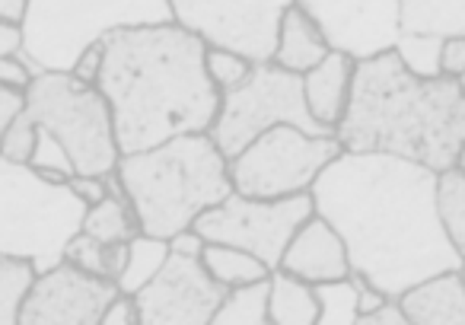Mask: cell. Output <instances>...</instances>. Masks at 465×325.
<instances>
[{"mask_svg": "<svg viewBox=\"0 0 465 325\" xmlns=\"http://www.w3.org/2000/svg\"><path fill=\"white\" fill-rule=\"evenodd\" d=\"M35 265L26 259L0 255V325H20V310L35 281Z\"/></svg>", "mask_w": 465, "mask_h": 325, "instance_id": "cell-27", "label": "cell"}, {"mask_svg": "<svg viewBox=\"0 0 465 325\" xmlns=\"http://www.w3.org/2000/svg\"><path fill=\"white\" fill-rule=\"evenodd\" d=\"M103 42L99 90L109 99L122 156L213 128L223 93L207 77L201 35L169 20L118 26Z\"/></svg>", "mask_w": 465, "mask_h": 325, "instance_id": "cell-2", "label": "cell"}, {"mask_svg": "<svg viewBox=\"0 0 465 325\" xmlns=\"http://www.w3.org/2000/svg\"><path fill=\"white\" fill-rule=\"evenodd\" d=\"M459 271H462V278H465V259H462V265H459Z\"/></svg>", "mask_w": 465, "mask_h": 325, "instance_id": "cell-46", "label": "cell"}, {"mask_svg": "<svg viewBox=\"0 0 465 325\" xmlns=\"http://www.w3.org/2000/svg\"><path fill=\"white\" fill-rule=\"evenodd\" d=\"M335 137L348 153H389L443 172L465 143L462 86L452 77H414L395 52L357 61Z\"/></svg>", "mask_w": 465, "mask_h": 325, "instance_id": "cell-3", "label": "cell"}, {"mask_svg": "<svg viewBox=\"0 0 465 325\" xmlns=\"http://www.w3.org/2000/svg\"><path fill=\"white\" fill-rule=\"evenodd\" d=\"M357 61L344 52H329V58L319 61L312 71L303 74V96L310 105L312 118L325 128L338 131L354 90Z\"/></svg>", "mask_w": 465, "mask_h": 325, "instance_id": "cell-17", "label": "cell"}, {"mask_svg": "<svg viewBox=\"0 0 465 325\" xmlns=\"http://www.w3.org/2000/svg\"><path fill=\"white\" fill-rule=\"evenodd\" d=\"M316 20L331 52L354 61L392 52L401 35L399 0H297Z\"/></svg>", "mask_w": 465, "mask_h": 325, "instance_id": "cell-14", "label": "cell"}, {"mask_svg": "<svg viewBox=\"0 0 465 325\" xmlns=\"http://www.w3.org/2000/svg\"><path fill=\"white\" fill-rule=\"evenodd\" d=\"M103 325H141V310L131 293H118L103 316Z\"/></svg>", "mask_w": 465, "mask_h": 325, "instance_id": "cell-38", "label": "cell"}, {"mask_svg": "<svg viewBox=\"0 0 465 325\" xmlns=\"http://www.w3.org/2000/svg\"><path fill=\"white\" fill-rule=\"evenodd\" d=\"M35 74H39V71H35L33 61H29L23 52L4 54V58H0V86H14V90L26 93Z\"/></svg>", "mask_w": 465, "mask_h": 325, "instance_id": "cell-33", "label": "cell"}, {"mask_svg": "<svg viewBox=\"0 0 465 325\" xmlns=\"http://www.w3.org/2000/svg\"><path fill=\"white\" fill-rule=\"evenodd\" d=\"M278 268L293 274V278L310 281V284L348 278V274L354 271L341 233L319 214H312L310 221L293 233V240L287 242L284 259H281Z\"/></svg>", "mask_w": 465, "mask_h": 325, "instance_id": "cell-15", "label": "cell"}, {"mask_svg": "<svg viewBox=\"0 0 465 325\" xmlns=\"http://www.w3.org/2000/svg\"><path fill=\"white\" fill-rule=\"evenodd\" d=\"M226 287L207 274L201 259L169 252L163 271L134 293L141 325H213Z\"/></svg>", "mask_w": 465, "mask_h": 325, "instance_id": "cell-13", "label": "cell"}, {"mask_svg": "<svg viewBox=\"0 0 465 325\" xmlns=\"http://www.w3.org/2000/svg\"><path fill=\"white\" fill-rule=\"evenodd\" d=\"M401 33L465 35V0H399Z\"/></svg>", "mask_w": 465, "mask_h": 325, "instance_id": "cell-20", "label": "cell"}, {"mask_svg": "<svg viewBox=\"0 0 465 325\" xmlns=\"http://www.w3.org/2000/svg\"><path fill=\"white\" fill-rule=\"evenodd\" d=\"M115 172L137 211L141 233L160 240L194 227L207 208L232 192L230 160L207 131L124 153Z\"/></svg>", "mask_w": 465, "mask_h": 325, "instance_id": "cell-4", "label": "cell"}, {"mask_svg": "<svg viewBox=\"0 0 465 325\" xmlns=\"http://www.w3.org/2000/svg\"><path fill=\"white\" fill-rule=\"evenodd\" d=\"M278 124H293L306 134H335L312 118L303 96V74H291L274 61H262L252 67L246 84L220 96V112L207 134L230 160Z\"/></svg>", "mask_w": 465, "mask_h": 325, "instance_id": "cell-8", "label": "cell"}, {"mask_svg": "<svg viewBox=\"0 0 465 325\" xmlns=\"http://www.w3.org/2000/svg\"><path fill=\"white\" fill-rule=\"evenodd\" d=\"M213 325H272L268 319V278L230 287L220 303Z\"/></svg>", "mask_w": 465, "mask_h": 325, "instance_id": "cell-25", "label": "cell"}, {"mask_svg": "<svg viewBox=\"0 0 465 325\" xmlns=\"http://www.w3.org/2000/svg\"><path fill=\"white\" fill-rule=\"evenodd\" d=\"M351 281H354L357 287V310H361V316H367V312L380 310L386 300H392L386 291H380V287L373 284L370 278H363L361 271H351Z\"/></svg>", "mask_w": 465, "mask_h": 325, "instance_id": "cell-37", "label": "cell"}, {"mask_svg": "<svg viewBox=\"0 0 465 325\" xmlns=\"http://www.w3.org/2000/svg\"><path fill=\"white\" fill-rule=\"evenodd\" d=\"M204 67H207V77H211V84L217 86L220 93H230V90H236V86H242L249 77H252L255 61H249L246 54H240V52H230V48L207 45Z\"/></svg>", "mask_w": 465, "mask_h": 325, "instance_id": "cell-30", "label": "cell"}, {"mask_svg": "<svg viewBox=\"0 0 465 325\" xmlns=\"http://www.w3.org/2000/svg\"><path fill=\"white\" fill-rule=\"evenodd\" d=\"M329 42H325L322 29L316 26L310 14L300 4H291L287 14L281 16L278 26V45H274V64L284 67L291 74H306L329 58Z\"/></svg>", "mask_w": 465, "mask_h": 325, "instance_id": "cell-18", "label": "cell"}, {"mask_svg": "<svg viewBox=\"0 0 465 325\" xmlns=\"http://www.w3.org/2000/svg\"><path fill=\"white\" fill-rule=\"evenodd\" d=\"M86 204L67 185L0 156V255L26 259L35 271L64 261V249L84 227Z\"/></svg>", "mask_w": 465, "mask_h": 325, "instance_id": "cell-5", "label": "cell"}, {"mask_svg": "<svg viewBox=\"0 0 465 325\" xmlns=\"http://www.w3.org/2000/svg\"><path fill=\"white\" fill-rule=\"evenodd\" d=\"M166 259H169V240L137 233L128 242V261H124V271L118 274V291L134 297L137 291H143L163 271Z\"/></svg>", "mask_w": 465, "mask_h": 325, "instance_id": "cell-23", "label": "cell"}, {"mask_svg": "<svg viewBox=\"0 0 465 325\" xmlns=\"http://www.w3.org/2000/svg\"><path fill=\"white\" fill-rule=\"evenodd\" d=\"M399 61L414 74V77H443L440 58H443V35L427 33H401L392 48Z\"/></svg>", "mask_w": 465, "mask_h": 325, "instance_id": "cell-29", "label": "cell"}, {"mask_svg": "<svg viewBox=\"0 0 465 325\" xmlns=\"http://www.w3.org/2000/svg\"><path fill=\"white\" fill-rule=\"evenodd\" d=\"M23 112H26V93L14 90V86H0V137Z\"/></svg>", "mask_w": 465, "mask_h": 325, "instance_id": "cell-39", "label": "cell"}, {"mask_svg": "<svg viewBox=\"0 0 465 325\" xmlns=\"http://www.w3.org/2000/svg\"><path fill=\"white\" fill-rule=\"evenodd\" d=\"M268 319H272V325H316V284L274 268L268 274Z\"/></svg>", "mask_w": 465, "mask_h": 325, "instance_id": "cell-19", "label": "cell"}, {"mask_svg": "<svg viewBox=\"0 0 465 325\" xmlns=\"http://www.w3.org/2000/svg\"><path fill=\"white\" fill-rule=\"evenodd\" d=\"M437 211L450 242L465 259V170L450 166L437 172Z\"/></svg>", "mask_w": 465, "mask_h": 325, "instance_id": "cell-26", "label": "cell"}, {"mask_svg": "<svg viewBox=\"0 0 465 325\" xmlns=\"http://www.w3.org/2000/svg\"><path fill=\"white\" fill-rule=\"evenodd\" d=\"M357 325H408V316H405V310H401L399 297H392V300H386L380 310L357 319Z\"/></svg>", "mask_w": 465, "mask_h": 325, "instance_id": "cell-40", "label": "cell"}, {"mask_svg": "<svg viewBox=\"0 0 465 325\" xmlns=\"http://www.w3.org/2000/svg\"><path fill=\"white\" fill-rule=\"evenodd\" d=\"M459 86H462V96H465V77H459Z\"/></svg>", "mask_w": 465, "mask_h": 325, "instance_id": "cell-45", "label": "cell"}, {"mask_svg": "<svg viewBox=\"0 0 465 325\" xmlns=\"http://www.w3.org/2000/svg\"><path fill=\"white\" fill-rule=\"evenodd\" d=\"M26 112L64 143L77 172L109 176L118 170L122 147L99 86L80 84L71 71H39L26 90Z\"/></svg>", "mask_w": 465, "mask_h": 325, "instance_id": "cell-7", "label": "cell"}, {"mask_svg": "<svg viewBox=\"0 0 465 325\" xmlns=\"http://www.w3.org/2000/svg\"><path fill=\"white\" fill-rule=\"evenodd\" d=\"M201 265L207 268L213 281L220 287H242L252 284V281H262L272 274V268L259 259V255L246 252L240 246H226V242H207L204 252H201Z\"/></svg>", "mask_w": 465, "mask_h": 325, "instance_id": "cell-21", "label": "cell"}, {"mask_svg": "<svg viewBox=\"0 0 465 325\" xmlns=\"http://www.w3.org/2000/svg\"><path fill=\"white\" fill-rule=\"evenodd\" d=\"M169 20V0H29L23 54L35 71H71L80 52L112 29Z\"/></svg>", "mask_w": 465, "mask_h": 325, "instance_id": "cell-6", "label": "cell"}, {"mask_svg": "<svg viewBox=\"0 0 465 325\" xmlns=\"http://www.w3.org/2000/svg\"><path fill=\"white\" fill-rule=\"evenodd\" d=\"M443 77H465V35H450L443 39V58H440Z\"/></svg>", "mask_w": 465, "mask_h": 325, "instance_id": "cell-36", "label": "cell"}, {"mask_svg": "<svg viewBox=\"0 0 465 325\" xmlns=\"http://www.w3.org/2000/svg\"><path fill=\"white\" fill-rule=\"evenodd\" d=\"M456 166H459V170H465V143H462V150H459V160H456Z\"/></svg>", "mask_w": 465, "mask_h": 325, "instance_id": "cell-44", "label": "cell"}, {"mask_svg": "<svg viewBox=\"0 0 465 325\" xmlns=\"http://www.w3.org/2000/svg\"><path fill=\"white\" fill-rule=\"evenodd\" d=\"M204 246H207V240L194 227L179 230L175 236H169V252H175V255H192V259H201Z\"/></svg>", "mask_w": 465, "mask_h": 325, "instance_id": "cell-41", "label": "cell"}, {"mask_svg": "<svg viewBox=\"0 0 465 325\" xmlns=\"http://www.w3.org/2000/svg\"><path fill=\"white\" fill-rule=\"evenodd\" d=\"M118 284L99 278L74 261H58L35 274L20 310V325H103L109 303L118 297Z\"/></svg>", "mask_w": 465, "mask_h": 325, "instance_id": "cell-12", "label": "cell"}, {"mask_svg": "<svg viewBox=\"0 0 465 325\" xmlns=\"http://www.w3.org/2000/svg\"><path fill=\"white\" fill-rule=\"evenodd\" d=\"M23 52V26H10V23H0V58L4 54Z\"/></svg>", "mask_w": 465, "mask_h": 325, "instance_id": "cell-43", "label": "cell"}, {"mask_svg": "<svg viewBox=\"0 0 465 325\" xmlns=\"http://www.w3.org/2000/svg\"><path fill=\"white\" fill-rule=\"evenodd\" d=\"M80 230L103 242H131L141 233V221H137V211L131 204V198L105 195L99 204L86 208L84 227Z\"/></svg>", "mask_w": 465, "mask_h": 325, "instance_id": "cell-22", "label": "cell"}, {"mask_svg": "<svg viewBox=\"0 0 465 325\" xmlns=\"http://www.w3.org/2000/svg\"><path fill=\"white\" fill-rule=\"evenodd\" d=\"M35 143H39V124H35V118L29 115V112H23V115L4 131V137H0V156L10 162L29 166V160H33V153H35Z\"/></svg>", "mask_w": 465, "mask_h": 325, "instance_id": "cell-32", "label": "cell"}, {"mask_svg": "<svg viewBox=\"0 0 465 325\" xmlns=\"http://www.w3.org/2000/svg\"><path fill=\"white\" fill-rule=\"evenodd\" d=\"M316 214L341 233L351 268L389 297L462 265L437 211V172L389 153H348L312 182Z\"/></svg>", "mask_w": 465, "mask_h": 325, "instance_id": "cell-1", "label": "cell"}, {"mask_svg": "<svg viewBox=\"0 0 465 325\" xmlns=\"http://www.w3.org/2000/svg\"><path fill=\"white\" fill-rule=\"evenodd\" d=\"M408 325H465V278L459 268L424 278L399 297Z\"/></svg>", "mask_w": 465, "mask_h": 325, "instance_id": "cell-16", "label": "cell"}, {"mask_svg": "<svg viewBox=\"0 0 465 325\" xmlns=\"http://www.w3.org/2000/svg\"><path fill=\"white\" fill-rule=\"evenodd\" d=\"M341 153L344 147L335 134H306L293 124H278L230 156L232 192L252 198L303 195Z\"/></svg>", "mask_w": 465, "mask_h": 325, "instance_id": "cell-9", "label": "cell"}, {"mask_svg": "<svg viewBox=\"0 0 465 325\" xmlns=\"http://www.w3.org/2000/svg\"><path fill=\"white\" fill-rule=\"evenodd\" d=\"M103 64H105V42L96 39L93 45H86L80 52V58L74 61L71 74L86 86H99V77H103Z\"/></svg>", "mask_w": 465, "mask_h": 325, "instance_id": "cell-34", "label": "cell"}, {"mask_svg": "<svg viewBox=\"0 0 465 325\" xmlns=\"http://www.w3.org/2000/svg\"><path fill=\"white\" fill-rule=\"evenodd\" d=\"M297 0H169L173 20L207 45L230 48L249 61L274 58L278 26Z\"/></svg>", "mask_w": 465, "mask_h": 325, "instance_id": "cell-11", "label": "cell"}, {"mask_svg": "<svg viewBox=\"0 0 465 325\" xmlns=\"http://www.w3.org/2000/svg\"><path fill=\"white\" fill-rule=\"evenodd\" d=\"M29 14V0H0V23L10 26H23Z\"/></svg>", "mask_w": 465, "mask_h": 325, "instance_id": "cell-42", "label": "cell"}, {"mask_svg": "<svg viewBox=\"0 0 465 325\" xmlns=\"http://www.w3.org/2000/svg\"><path fill=\"white\" fill-rule=\"evenodd\" d=\"M64 259L74 261L77 268H84V271L109 278L118 284V274L124 271V261H128V242H103L80 230V233L67 242Z\"/></svg>", "mask_w": 465, "mask_h": 325, "instance_id": "cell-24", "label": "cell"}, {"mask_svg": "<svg viewBox=\"0 0 465 325\" xmlns=\"http://www.w3.org/2000/svg\"><path fill=\"white\" fill-rule=\"evenodd\" d=\"M312 214H316L312 192L291 198H252L230 192L223 202L207 208L194 221V230L207 242H226L259 255L274 271L284 259L287 242Z\"/></svg>", "mask_w": 465, "mask_h": 325, "instance_id": "cell-10", "label": "cell"}, {"mask_svg": "<svg viewBox=\"0 0 465 325\" xmlns=\"http://www.w3.org/2000/svg\"><path fill=\"white\" fill-rule=\"evenodd\" d=\"M316 300H319L316 325H357V319H361V310H357V287H354V281H351V274L348 278L316 284Z\"/></svg>", "mask_w": 465, "mask_h": 325, "instance_id": "cell-28", "label": "cell"}, {"mask_svg": "<svg viewBox=\"0 0 465 325\" xmlns=\"http://www.w3.org/2000/svg\"><path fill=\"white\" fill-rule=\"evenodd\" d=\"M29 166L54 185H67V179L77 176V166H74L67 147L54 134H48L45 128H39V143H35V153L29 160Z\"/></svg>", "mask_w": 465, "mask_h": 325, "instance_id": "cell-31", "label": "cell"}, {"mask_svg": "<svg viewBox=\"0 0 465 325\" xmlns=\"http://www.w3.org/2000/svg\"><path fill=\"white\" fill-rule=\"evenodd\" d=\"M67 189H71L74 195L86 204V208H93V204H99L105 195H109L105 176H86V172H77V176L67 179Z\"/></svg>", "mask_w": 465, "mask_h": 325, "instance_id": "cell-35", "label": "cell"}]
</instances>
